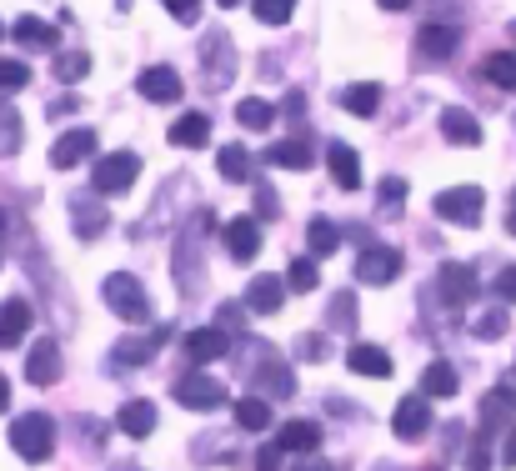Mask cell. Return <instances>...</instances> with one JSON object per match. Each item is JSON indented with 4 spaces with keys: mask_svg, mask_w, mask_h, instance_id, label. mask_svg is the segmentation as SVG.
<instances>
[{
    "mask_svg": "<svg viewBox=\"0 0 516 471\" xmlns=\"http://www.w3.org/2000/svg\"><path fill=\"white\" fill-rule=\"evenodd\" d=\"M11 446H16V456L31 461V466L51 461V451H56V421H51L46 411L11 416Z\"/></svg>",
    "mask_w": 516,
    "mask_h": 471,
    "instance_id": "cell-1",
    "label": "cell"
},
{
    "mask_svg": "<svg viewBox=\"0 0 516 471\" xmlns=\"http://www.w3.org/2000/svg\"><path fill=\"white\" fill-rule=\"evenodd\" d=\"M391 431L401 441H421L431 431V401L426 396H401L396 401V416H391Z\"/></svg>",
    "mask_w": 516,
    "mask_h": 471,
    "instance_id": "cell-7",
    "label": "cell"
},
{
    "mask_svg": "<svg viewBox=\"0 0 516 471\" xmlns=\"http://www.w3.org/2000/svg\"><path fill=\"white\" fill-rule=\"evenodd\" d=\"M136 91H141L146 101H156V106H176L186 86H181V76H176L171 66H151V71H141Z\"/></svg>",
    "mask_w": 516,
    "mask_h": 471,
    "instance_id": "cell-10",
    "label": "cell"
},
{
    "mask_svg": "<svg viewBox=\"0 0 516 471\" xmlns=\"http://www.w3.org/2000/svg\"><path fill=\"white\" fill-rule=\"evenodd\" d=\"M281 301H286V281H276V276H256V281L246 286V306H251L256 316L281 311Z\"/></svg>",
    "mask_w": 516,
    "mask_h": 471,
    "instance_id": "cell-19",
    "label": "cell"
},
{
    "mask_svg": "<svg viewBox=\"0 0 516 471\" xmlns=\"http://www.w3.org/2000/svg\"><path fill=\"white\" fill-rule=\"evenodd\" d=\"M401 276V251L396 246H366L356 256V281L361 286H391Z\"/></svg>",
    "mask_w": 516,
    "mask_h": 471,
    "instance_id": "cell-6",
    "label": "cell"
},
{
    "mask_svg": "<svg viewBox=\"0 0 516 471\" xmlns=\"http://www.w3.org/2000/svg\"><path fill=\"white\" fill-rule=\"evenodd\" d=\"M86 71H91V56H86V51H66V56H56V76H61L66 86H76Z\"/></svg>",
    "mask_w": 516,
    "mask_h": 471,
    "instance_id": "cell-35",
    "label": "cell"
},
{
    "mask_svg": "<svg viewBox=\"0 0 516 471\" xmlns=\"http://www.w3.org/2000/svg\"><path fill=\"white\" fill-rule=\"evenodd\" d=\"M281 456H286L281 446H266V451L256 456V471H281Z\"/></svg>",
    "mask_w": 516,
    "mask_h": 471,
    "instance_id": "cell-45",
    "label": "cell"
},
{
    "mask_svg": "<svg viewBox=\"0 0 516 471\" xmlns=\"http://www.w3.org/2000/svg\"><path fill=\"white\" fill-rule=\"evenodd\" d=\"M341 111H351V116H376L381 111V86L376 81H356V86H346L341 91Z\"/></svg>",
    "mask_w": 516,
    "mask_h": 471,
    "instance_id": "cell-22",
    "label": "cell"
},
{
    "mask_svg": "<svg viewBox=\"0 0 516 471\" xmlns=\"http://www.w3.org/2000/svg\"><path fill=\"white\" fill-rule=\"evenodd\" d=\"M301 356H306V361H321V356H326V351H321V336H301Z\"/></svg>",
    "mask_w": 516,
    "mask_h": 471,
    "instance_id": "cell-46",
    "label": "cell"
},
{
    "mask_svg": "<svg viewBox=\"0 0 516 471\" xmlns=\"http://www.w3.org/2000/svg\"><path fill=\"white\" fill-rule=\"evenodd\" d=\"M456 386H461V376H456L451 361H431V366L421 371V391H426V396H456Z\"/></svg>",
    "mask_w": 516,
    "mask_h": 471,
    "instance_id": "cell-27",
    "label": "cell"
},
{
    "mask_svg": "<svg viewBox=\"0 0 516 471\" xmlns=\"http://www.w3.org/2000/svg\"><path fill=\"white\" fill-rule=\"evenodd\" d=\"M146 356H151V351H146V346H136V341H121V346H116V361H136V366H141Z\"/></svg>",
    "mask_w": 516,
    "mask_h": 471,
    "instance_id": "cell-44",
    "label": "cell"
},
{
    "mask_svg": "<svg viewBox=\"0 0 516 471\" xmlns=\"http://www.w3.org/2000/svg\"><path fill=\"white\" fill-rule=\"evenodd\" d=\"M401 201H406V181H381V211L391 216V211H401Z\"/></svg>",
    "mask_w": 516,
    "mask_h": 471,
    "instance_id": "cell-41",
    "label": "cell"
},
{
    "mask_svg": "<svg viewBox=\"0 0 516 471\" xmlns=\"http://www.w3.org/2000/svg\"><path fill=\"white\" fill-rule=\"evenodd\" d=\"M101 226H106V211L91 206V201H76V231L91 241V236H101Z\"/></svg>",
    "mask_w": 516,
    "mask_h": 471,
    "instance_id": "cell-36",
    "label": "cell"
},
{
    "mask_svg": "<svg viewBox=\"0 0 516 471\" xmlns=\"http://www.w3.org/2000/svg\"><path fill=\"white\" fill-rule=\"evenodd\" d=\"M346 366L356 371V376H391V356L381 351V346H371V341H356L351 351H346Z\"/></svg>",
    "mask_w": 516,
    "mask_h": 471,
    "instance_id": "cell-20",
    "label": "cell"
},
{
    "mask_svg": "<svg viewBox=\"0 0 516 471\" xmlns=\"http://www.w3.org/2000/svg\"><path fill=\"white\" fill-rule=\"evenodd\" d=\"M511 411H516V391L496 386V391L481 401V436H496V431H501V421H511Z\"/></svg>",
    "mask_w": 516,
    "mask_h": 471,
    "instance_id": "cell-21",
    "label": "cell"
},
{
    "mask_svg": "<svg viewBox=\"0 0 516 471\" xmlns=\"http://www.w3.org/2000/svg\"><path fill=\"white\" fill-rule=\"evenodd\" d=\"M326 166H331V181H336L341 191H361V161H356V151H351L346 141H331Z\"/></svg>",
    "mask_w": 516,
    "mask_h": 471,
    "instance_id": "cell-14",
    "label": "cell"
},
{
    "mask_svg": "<svg viewBox=\"0 0 516 471\" xmlns=\"http://www.w3.org/2000/svg\"><path fill=\"white\" fill-rule=\"evenodd\" d=\"M171 396H176L181 406H191V411H216V406L226 401V386H221L216 376H206V371H191V376H176Z\"/></svg>",
    "mask_w": 516,
    "mask_h": 471,
    "instance_id": "cell-5",
    "label": "cell"
},
{
    "mask_svg": "<svg viewBox=\"0 0 516 471\" xmlns=\"http://www.w3.org/2000/svg\"><path fill=\"white\" fill-rule=\"evenodd\" d=\"M166 11H171L176 21H196V16H201V6H196V0H171Z\"/></svg>",
    "mask_w": 516,
    "mask_h": 471,
    "instance_id": "cell-43",
    "label": "cell"
},
{
    "mask_svg": "<svg viewBox=\"0 0 516 471\" xmlns=\"http://www.w3.org/2000/svg\"><path fill=\"white\" fill-rule=\"evenodd\" d=\"M331 326H341V331L356 326V296H351V291H341V296L331 301Z\"/></svg>",
    "mask_w": 516,
    "mask_h": 471,
    "instance_id": "cell-39",
    "label": "cell"
},
{
    "mask_svg": "<svg viewBox=\"0 0 516 471\" xmlns=\"http://www.w3.org/2000/svg\"><path fill=\"white\" fill-rule=\"evenodd\" d=\"M266 161L281 166V171H311V151H306L301 141H281V146H271Z\"/></svg>",
    "mask_w": 516,
    "mask_h": 471,
    "instance_id": "cell-29",
    "label": "cell"
},
{
    "mask_svg": "<svg viewBox=\"0 0 516 471\" xmlns=\"http://www.w3.org/2000/svg\"><path fill=\"white\" fill-rule=\"evenodd\" d=\"M236 426H241V431H266V426H271V406H266L261 396H241V401H236Z\"/></svg>",
    "mask_w": 516,
    "mask_h": 471,
    "instance_id": "cell-31",
    "label": "cell"
},
{
    "mask_svg": "<svg viewBox=\"0 0 516 471\" xmlns=\"http://www.w3.org/2000/svg\"><path fill=\"white\" fill-rule=\"evenodd\" d=\"M216 166H221L226 181H246V176H251V156H246V146H221V151H216Z\"/></svg>",
    "mask_w": 516,
    "mask_h": 471,
    "instance_id": "cell-32",
    "label": "cell"
},
{
    "mask_svg": "<svg viewBox=\"0 0 516 471\" xmlns=\"http://www.w3.org/2000/svg\"><path fill=\"white\" fill-rule=\"evenodd\" d=\"M511 36H516V26H511Z\"/></svg>",
    "mask_w": 516,
    "mask_h": 471,
    "instance_id": "cell-53",
    "label": "cell"
},
{
    "mask_svg": "<svg viewBox=\"0 0 516 471\" xmlns=\"http://www.w3.org/2000/svg\"><path fill=\"white\" fill-rule=\"evenodd\" d=\"M26 331H31V301L11 296L6 306H0V346H6V351H16Z\"/></svg>",
    "mask_w": 516,
    "mask_h": 471,
    "instance_id": "cell-13",
    "label": "cell"
},
{
    "mask_svg": "<svg viewBox=\"0 0 516 471\" xmlns=\"http://www.w3.org/2000/svg\"><path fill=\"white\" fill-rule=\"evenodd\" d=\"M296 471H336V466H326V461H311V466H296Z\"/></svg>",
    "mask_w": 516,
    "mask_h": 471,
    "instance_id": "cell-52",
    "label": "cell"
},
{
    "mask_svg": "<svg viewBox=\"0 0 516 471\" xmlns=\"http://www.w3.org/2000/svg\"><path fill=\"white\" fill-rule=\"evenodd\" d=\"M61 371H66V361H61L56 336L36 341V351L26 356V381H31V386H56V381H61Z\"/></svg>",
    "mask_w": 516,
    "mask_h": 471,
    "instance_id": "cell-9",
    "label": "cell"
},
{
    "mask_svg": "<svg viewBox=\"0 0 516 471\" xmlns=\"http://www.w3.org/2000/svg\"><path fill=\"white\" fill-rule=\"evenodd\" d=\"M71 111H81V106H76V96H66V101H51V121H56V116H71Z\"/></svg>",
    "mask_w": 516,
    "mask_h": 471,
    "instance_id": "cell-49",
    "label": "cell"
},
{
    "mask_svg": "<svg viewBox=\"0 0 516 471\" xmlns=\"http://www.w3.org/2000/svg\"><path fill=\"white\" fill-rule=\"evenodd\" d=\"M261 386H266L271 396H291V391H296V381H291V371H286L281 361H261V366H256V391H261Z\"/></svg>",
    "mask_w": 516,
    "mask_h": 471,
    "instance_id": "cell-30",
    "label": "cell"
},
{
    "mask_svg": "<svg viewBox=\"0 0 516 471\" xmlns=\"http://www.w3.org/2000/svg\"><path fill=\"white\" fill-rule=\"evenodd\" d=\"M431 211H436L441 221H456V226H481L486 191H481V186H451V191H436Z\"/></svg>",
    "mask_w": 516,
    "mask_h": 471,
    "instance_id": "cell-3",
    "label": "cell"
},
{
    "mask_svg": "<svg viewBox=\"0 0 516 471\" xmlns=\"http://www.w3.org/2000/svg\"><path fill=\"white\" fill-rule=\"evenodd\" d=\"M136 176H141V156H136V151H111V156L96 161V186H91V191L121 196V191L136 186Z\"/></svg>",
    "mask_w": 516,
    "mask_h": 471,
    "instance_id": "cell-4",
    "label": "cell"
},
{
    "mask_svg": "<svg viewBox=\"0 0 516 471\" xmlns=\"http://www.w3.org/2000/svg\"><path fill=\"white\" fill-rule=\"evenodd\" d=\"M236 121H241L246 131H266V126L276 121V111H271L266 101H256V96H246V101L236 106Z\"/></svg>",
    "mask_w": 516,
    "mask_h": 471,
    "instance_id": "cell-33",
    "label": "cell"
},
{
    "mask_svg": "<svg viewBox=\"0 0 516 471\" xmlns=\"http://www.w3.org/2000/svg\"><path fill=\"white\" fill-rule=\"evenodd\" d=\"M11 36H16L21 46H31V51H56V31H51L46 21H36V16H21V21L11 26Z\"/></svg>",
    "mask_w": 516,
    "mask_h": 471,
    "instance_id": "cell-26",
    "label": "cell"
},
{
    "mask_svg": "<svg viewBox=\"0 0 516 471\" xmlns=\"http://www.w3.org/2000/svg\"><path fill=\"white\" fill-rule=\"evenodd\" d=\"M306 246H311V261H321V256H336V246H341V231H336V221H326V216H311V221H306Z\"/></svg>",
    "mask_w": 516,
    "mask_h": 471,
    "instance_id": "cell-23",
    "label": "cell"
},
{
    "mask_svg": "<svg viewBox=\"0 0 516 471\" xmlns=\"http://www.w3.org/2000/svg\"><path fill=\"white\" fill-rule=\"evenodd\" d=\"M116 426H121L126 436H136V441H141V436H151V431H156V406H151V401H126V406H121V416H116Z\"/></svg>",
    "mask_w": 516,
    "mask_h": 471,
    "instance_id": "cell-24",
    "label": "cell"
},
{
    "mask_svg": "<svg viewBox=\"0 0 516 471\" xmlns=\"http://www.w3.org/2000/svg\"><path fill=\"white\" fill-rule=\"evenodd\" d=\"M306 111V96L301 91H286V116H301Z\"/></svg>",
    "mask_w": 516,
    "mask_h": 471,
    "instance_id": "cell-50",
    "label": "cell"
},
{
    "mask_svg": "<svg viewBox=\"0 0 516 471\" xmlns=\"http://www.w3.org/2000/svg\"><path fill=\"white\" fill-rule=\"evenodd\" d=\"M441 136L451 141V146H481V121L471 116V111H441Z\"/></svg>",
    "mask_w": 516,
    "mask_h": 471,
    "instance_id": "cell-18",
    "label": "cell"
},
{
    "mask_svg": "<svg viewBox=\"0 0 516 471\" xmlns=\"http://www.w3.org/2000/svg\"><path fill=\"white\" fill-rule=\"evenodd\" d=\"M496 296H501V301H516V266H506V271L496 276Z\"/></svg>",
    "mask_w": 516,
    "mask_h": 471,
    "instance_id": "cell-42",
    "label": "cell"
},
{
    "mask_svg": "<svg viewBox=\"0 0 516 471\" xmlns=\"http://www.w3.org/2000/svg\"><path fill=\"white\" fill-rule=\"evenodd\" d=\"M506 326H511L506 311H486V316L476 321V336H481V341H496V336H506Z\"/></svg>",
    "mask_w": 516,
    "mask_h": 471,
    "instance_id": "cell-40",
    "label": "cell"
},
{
    "mask_svg": "<svg viewBox=\"0 0 516 471\" xmlns=\"http://www.w3.org/2000/svg\"><path fill=\"white\" fill-rule=\"evenodd\" d=\"M316 281H321V271H316V261H311V256H301V261H291V266H286V286H291L296 296L316 291Z\"/></svg>",
    "mask_w": 516,
    "mask_h": 471,
    "instance_id": "cell-34",
    "label": "cell"
},
{
    "mask_svg": "<svg viewBox=\"0 0 516 471\" xmlns=\"http://www.w3.org/2000/svg\"><path fill=\"white\" fill-rule=\"evenodd\" d=\"M226 346H231V341H226V331H221V326H201V331H191V336H186V356H191L196 366L221 361V356H226Z\"/></svg>",
    "mask_w": 516,
    "mask_h": 471,
    "instance_id": "cell-16",
    "label": "cell"
},
{
    "mask_svg": "<svg viewBox=\"0 0 516 471\" xmlns=\"http://www.w3.org/2000/svg\"><path fill=\"white\" fill-rule=\"evenodd\" d=\"M16 146H21V121L6 116V151H16Z\"/></svg>",
    "mask_w": 516,
    "mask_h": 471,
    "instance_id": "cell-48",
    "label": "cell"
},
{
    "mask_svg": "<svg viewBox=\"0 0 516 471\" xmlns=\"http://www.w3.org/2000/svg\"><path fill=\"white\" fill-rule=\"evenodd\" d=\"M506 231L516 236V191H511V211H506Z\"/></svg>",
    "mask_w": 516,
    "mask_h": 471,
    "instance_id": "cell-51",
    "label": "cell"
},
{
    "mask_svg": "<svg viewBox=\"0 0 516 471\" xmlns=\"http://www.w3.org/2000/svg\"><path fill=\"white\" fill-rule=\"evenodd\" d=\"M281 451H316L321 446V426L316 421H286L281 436H276Z\"/></svg>",
    "mask_w": 516,
    "mask_h": 471,
    "instance_id": "cell-25",
    "label": "cell"
},
{
    "mask_svg": "<svg viewBox=\"0 0 516 471\" xmlns=\"http://www.w3.org/2000/svg\"><path fill=\"white\" fill-rule=\"evenodd\" d=\"M456 46H461V31H456V26H421V31H416V51L431 56V61L456 56Z\"/></svg>",
    "mask_w": 516,
    "mask_h": 471,
    "instance_id": "cell-15",
    "label": "cell"
},
{
    "mask_svg": "<svg viewBox=\"0 0 516 471\" xmlns=\"http://www.w3.org/2000/svg\"><path fill=\"white\" fill-rule=\"evenodd\" d=\"M226 251H231V261H256L261 256V221L256 216H236V221H226Z\"/></svg>",
    "mask_w": 516,
    "mask_h": 471,
    "instance_id": "cell-8",
    "label": "cell"
},
{
    "mask_svg": "<svg viewBox=\"0 0 516 471\" xmlns=\"http://www.w3.org/2000/svg\"><path fill=\"white\" fill-rule=\"evenodd\" d=\"M101 296H106V306L121 316V321H146L151 316V301H146V286L131 276V271H111L106 276V286H101Z\"/></svg>",
    "mask_w": 516,
    "mask_h": 471,
    "instance_id": "cell-2",
    "label": "cell"
},
{
    "mask_svg": "<svg viewBox=\"0 0 516 471\" xmlns=\"http://www.w3.org/2000/svg\"><path fill=\"white\" fill-rule=\"evenodd\" d=\"M481 76L491 86H501V91H516V51H491L481 61Z\"/></svg>",
    "mask_w": 516,
    "mask_h": 471,
    "instance_id": "cell-28",
    "label": "cell"
},
{
    "mask_svg": "<svg viewBox=\"0 0 516 471\" xmlns=\"http://www.w3.org/2000/svg\"><path fill=\"white\" fill-rule=\"evenodd\" d=\"M211 141V116L206 111H186L176 126H171V146H186V151H201Z\"/></svg>",
    "mask_w": 516,
    "mask_h": 471,
    "instance_id": "cell-17",
    "label": "cell"
},
{
    "mask_svg": "<svg viewBox=\"0 0 516 471\" xmlns=\"http://www.w3.org/2000/svg\"><path fill=\"white\" fill-rule=\"evenodd\" d=\"M436 291H441V301H446V306H466V301L476 296V276H471L466 266L446 261V266H441V276H436Z\"/></svg>",
    "mask_w": 516,
    "mask_h": 471,
    "instance_id": "cell-12",
    "label": "cell"
},
{
    "mask_svg": "<svg viewBox=\"0 0 516 471\" xmlns=\"http://www.w3.org/2000/svg\"><path fill=\"white\" fill-rule=\"evenodd\" d=\"M91 151H96V131H91V126H76V131H66V136L51 146V166H56V171H71V166H81Z\"/></svg>",
    "mask_w": 516,
    "mask_h": 471,
    "instance_id": "cell-11",
    "label": "cell"
},
{
    "mask_svg": "<svg viewBox=\"0 0 516 471\" xmlns=\"http://www.w3.org/2000/svg\"><path fill=\"white\" fill-rule=\"evenodd\" d=\"M0 86H6V91H26V86H31V66H21V61H0Z\"/></svg>",
    "mask_w": 516,
    "mask_h": 471,
    "instance_id": "cell-38",
    "label": "cell"
},
{
    "mask_svg": "<svg viewBox=\"0 0 516 471\" xmlns=\"http://www.w3.org/2000/svg\"><path fill=\"white\" fill-rule=\"evenodd\" d=\"M256 21H266V26H286L291 21V6H286V0H256Z\"/></svg>",
    "mask_w": 516,
    "mask_h": 471,
    "instance_id": "cell-37",
    "label": "cell"
},
{
    "mask_svg": "<svg viewBox=\"0 0 516 471\" xmlns=\"http://www.w3.org/2000/svg\"><path fill=\"white\" fill-rule=\"evenodd\" d=\"M501 466H516V426H511L506 441H501Z\"/></svg>",
    "mask_w": 516,
    "mask_h": 471,
    "instance_id": "cell-47",
    "label": "cell"
}]
</instances>
